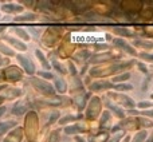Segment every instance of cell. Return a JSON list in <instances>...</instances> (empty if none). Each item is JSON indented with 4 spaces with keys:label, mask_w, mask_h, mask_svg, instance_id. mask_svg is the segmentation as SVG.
I'll use <instances>...</instances> for the list:
<instances>
[{
    "label": "cell",
    "mask_w": 153,
    "mask_h": 142,
    "mask_svg": "<svg viewBox=\"0 0 153 142\" xmlns=\"http://www.w3.org/2000/svg\"><path fill=\"white\" fill-rule=\"evenodd\" d=\"M31 83H32V86H34L39 92H42V94L50 95V97H53L54 95V87L51 86L50 83H47V82L40 81L39 78H32Z\"/></svg>",
    "instance_id": "obj_1"
},
{
    "label": "cell",
    "mask_w": 153,
    "mask_h": 142,
    "mask_svg": "<svg viewBox=\"0 0 153 142\" xmlns=\"http://www.w3.org/2000/svg\"><path fill=\"white\" fill-rule=\"evenodd\" d=\"M100 107H101V101L98 98H93L89 105V109H87V117L89 118H94L97 115V113L100 111Z\"/></svg>",
    "instance_id": "obj_2"
},
{
    "label": "cell",
    "mask_w": 153,
    "mask_h": 142,
    "mask_svg": "<svg viewBox=\"0 0 153 142\" xmlns=\"http://www.w3.org/2000/svg\"><path fill=\"white\" fill-rule=\"evenodd\" d=\"M18 61H19V63L23 66V69L24 71H26L27 74H34L35 72V66L32 64V62L30 61L28 58H26V56H22V55H18Z\"/></svg>",
    "instance_id": "obj_3"
},
{
    "label": "cell",
    "mask_w": 153,
    "mask_h": 142,
    "mask_svg": "<svg viewBox=\"0 0 153 142\" xmlns=\"http://www.w3.org/2000/svg\"><path fill=\"white\" fill-rule=\"evenodd\" d=\"M22 137H23V135H22V129H16L5 138L4 142H20Z\"/></svg>",
    "instance_id": "obj_4"
},
{
    "label": "cell",
    "mask_w": 153,
    "mask_h": 142,
    "mask_svg": "<svg viewBox=\"0 0 153 142\" xmlns=\"http://www.w3.org/2000/svg\"><path fill=\"white\" fill-rule=\"evenodd\" d=\"M111 87H114L113 83H110V82H95V83H93L91 86H90V89L93 90V91H95V90H102V89H111Z\"/></svg>",
    "instance_id": "obj_5"
},
{
    "label": "cell",
    "mask_w": 153,
    "mask_h": 142,
    "mask_svg": "<svg viewBox=\"0 0 153 142\" xmlns=\"http://www.w3.org/2000/svg\"><path fill=\"white\" fill-rule=\"evenodd\" d=\"M5 75H7V79H11V81H13V79H19L20 78V71H19L16 67H10V69L5 70Z\"/></svg>",
    "instance_id": "obj_6"
},
{
    "label": "cell",
    "mask_w": 153,
    "mask_h": 142,
    "mask_svg": "<svg viewBox=\"0 0 153 142\" xmlns=\"http://www.w3.org/2000/svg\"><path fill=\"white\" fill-rule=\"evenodd\" d=\"M114 44H117L118 47H122V48H125V51H128V53H130L132 55H136V51L133 50L132 47H130L129 44H128L125 40H122V39H114Z\"/></svg>",
    "instance_id": "obj_7"
},
{
    "label": "cell",
    "mask_w": 153,
    "mask_h": 142,
    "mask_svg": "<svg viewBox=\"0 0 153 142\" xmlns=\"http://www.w3.org/2000/svg\"><path fill=\"white\" fill-rule=\"evenodd\" d=\"M26 110H27V103L26 102H18V103H15V106H13L12 113L15 114V115H20V114L24 113Z\"/></svg>",
    "instance_id": "obj_8"
},
{
    "label": "cell",
    "mask_w": 153,
    "mask_h": 142,
    "mask_svg": "<svg viewBox=\"0 0 153 142\" xmlns=\"http://www.w3.org/2000/svg\"><path fill=\"white\" fill-rule=\"evenodd\" d=\"M82 132H85V127L81 126V125H73V126L65 127L66 134H76V133H82Z\"/></svg>",
    "instance_id": "obj_9"
},
{
    "label": "cell",
    "mask_w": 153,
    "mask_h": 142,
    "mask_svg": "<svg viewBox=\"0 0 153 142\" xmlns=\"http://www.w3.org/2000/svg\"><path fill=\"white\" fill-rule=\"evenodd\" d=\"M1 10L5 11V12H20V11L23 10V7L16 5V4H4L1 7Z\"/></svg>",
    "instance_id": "obj_10"
},
{
    "label": "cell",
    "mask_w": 153,
    "mask_h": 142,
    "mask_svg": "<svg viewBox=\"0 0 153 142\" xmlns=\"http://www.w3.org/2000/svg\"><path fill=\"white\" fill-rule=\"evenodd\" d=\"M8 42H10L12 46H15V47L18 48V50H20V51H26L27 50V46L24 44V43L19 42V40L13 39V38H8Z\"/></svg>",
    "instance_id": "obj_11"
},
{
    "label": "cell",
    "mask_w": 153,
    "mask_h": 142,
    "mask_svg": "<svg viewBox=\"0 0 153 142\" xmlns=\"http://www.w3.org/2000/svg\"><path fill=\"white\" fill-rule=\"evenodd\" d=\"M110 58V55L109 54H100V55H94L91 58V63H97V62H105V61H108V59Z\"/></svg>",
    "instance_id": "obj_12"
},
{
    "label": "cell",
    "mask_w": 153,
    "mask_h": 142,
    "mask_svg": "<svg viewBox=\"0 0 153 142\" xmlns=\"http://www.w3.org/2000/svg\"><path fill=\"white\" fill-rule=\"evenodd\" d=\"M15 125V122H3V124H0V134H3V133H5L8 129H11V127Z\"/></svg>",
    "instance_id": "obj_13"
},
{
    "label": "cell",
    "mask_w": 153,
    "mask_h": 142,
    "mask_svg": "<svg viewBox=\"0 0 153 142\" xmlns=\"http://www.w3.org/2000/svg\"><path fill=\"white\" fill-rule=\"evenodd\" d=\"M35 54H36V56H38V58H39V61H40V63L43 64V67H45V69H47V70L50 69V64L47 63V61H46L45 55H43V54L40 53L39 50H36V53H35Z\"/></svg>",
    "instance_id": "obj_14"
},
{
    "label": "cell",
    "mask_w": 153,
    "mask_h": 142,
    "mask_svg": "<svg viewBox=\"0 0 153 142\" xmlns=\"http://www.w3.org/2000/svg\"><path fill=\"white\" fill-rule=\"evenodd\" d=\"M55 86L59 92H65V90H66V83L62 79H55Z\"/></svg>",
    "instance_id": "obj_15"
},
{
    "label": "cell",
    "mask_w": 153,
    "mask_h": 142,
    "mask_svg": "<svg viewBox=\"0 0 153 142\" xmlns=\"http://www.w3.org/2000/svg\"><path fill=\"white\" fill-rule=\"evenodd\" d=\"M108 107H110L111 110H113L114 113H116L118 117H121V118H124V115H125V114H124V111H122V109H120V107H117V106H114L113 103H108Z\"/></svg>",
    "instance_id": "obj_16"
},
{
    "label": "cell",
    "mask_w": 153,
    "mask_h": 142,
    "mask_svg": "<svg viewBox=\"0 0 153 142\" xmlns=\"http://www.w3.org/2000/svg\"><path fill=\"white\" fill-rule=\"evenodd\" d=\"M35 15H32V13H27V15H23V16H18V18H15V20L18 21H26V20H34Z\"/></svg>",
    "instance_id": "obj_17"
},
{
    "label": "cell",
    "mask_w": 153,
    "mask_h": 142,
    "mask_svg": "<svg viewBox=\"0 0 153 142\" xmlns=\"http://www.w3.org/2000/svg\"><path fill=\"white\" fill-rule=\"evenodd\" d=\"M114 89L116 90H118V91H124V90H132L133 89V86L132 84H116V86H114Z\"/></svg>",
    "instance_id": "obj_18"
},
{
    "label": "cell",
    "mask_w": 153,
    "mask_h": 142,
    "mask_svg": "<svg viewBox=\"0 0 153 142\" xmlns=\"http://www.w3.org/2000/svg\"><path fill=\"white\" fill-rule=\"evenodd\" d=\"M146 138V132H140L137 135L134 137V140H133V142H143L144 140Z\"/></svg>",
    "instance_id": "obj_19"
},
{
    "label": "cell",
    "mask_w": 153,
    "mask_h": 142,
    "mask_svg": "<svg viewBox=\"0 0 153 142\" xmlns=\"http://www.w3.org/2000/svg\"><path fill=\"white\" fill-rule=\"evenodd\" d=\"M114 31L117 32L118 35H125V36H132V32L128 31V30H124V28H114Z\"/></svg>",
    "instance_id": "obj_20"
},
{
    "label": "cell",
    "mask_w": 153,
    "mask_h": 142,
    "mask_svg": "<svg viewBox=\"0 0 153 142\" xmlns=\"http://www.w3.org/2000/svg\"><path fill=\"white\" fill-rule=\"evenodd\" d=\"M15 31H16V34H18L19 36H23V39H24V40H28V39H30L28 34H27L26 31H23V30H19V28H16Z\"/></svg>",
    "instance_id": "obj_21"
},
{
    "label": "cell",
    "mask_w": 153,
    "mask_h": 142,
    "mask_svg": "<svg viewBox=\"0 0 153 142\" xmlns=\"http://www.w3.org/2000/svg\"><path fill=\"white\" fill-rule=\"evenodd\" d=\"M73 119H75V117H74V115H67V117H65V118H62L61 121H59V124H61V125H66L67 122L73 121Z\"/></svg>",
    "instance_id": "obj_22"
},
{
    "label": "cell",
    "mask_w": 153,
    "mask_h": 142,
    "mask_svg": "<svg viewBox=\"0 0 153 142\" xmlns=\"http://www.w3.org/2000/svg\"><path fill=\"white\" fill-rule=\"evenodd\" d=\"M129 74H124V75H120V76H116L114 78V82H122V81H126V79H129Z\"/></svg>",
    "instance_id": "obj_23"
},
{
    "label": "cell",
    "mask_w": 153,
    "mask_h": 142,
    "mask_svg": "<svg viewBox=\"0 0 153 142\" xmlns=\"http://www.w3.org/2000/svg\"><path fill=\"white\" fill-rule=\"evenodd\" d=\"M53 66L55 67V69L58 70V71H59V72H61V74H65V72H66V70H65L63 67H62L61 64H59V63H58V62H56V61H54V62H53Z\"/></svg>",
    "instance_id": "obj_24"
},
{
    "label": "cell",
    "mask_w": 153,
    "mask_h": 142,
    "mask_svg": "<svg viewBox=\"0 0 153 142\" xmlns=\"http://www.w3.org/2000/svg\"><path fill=\"white\" fill-rule=\"evenodd\" d=\"M136 44H137V46H143V47H153V43L143 42V40H136Z\"/></svg>",
    "instance_id": "obj_25"
},
{
    "label": "cell",
    "mask_w": 153,
    "mask_h": 142,
    "mask_svg": "<svg viewBox=\"0 0 153 142\" xmlns=\"http://www.w3.org/2000/svg\"><path fill=\"white\" fill-rule=\"evenodd\" d=\"M140 58H143V59H148V61L153 62V54H146V53H141V54H140Z\"/></svg>",
    "instance_id": "obj_26"
},
{
    "label": "cell",
    "mask_w": 153,
    "mask_h": 142,
    "mask_svg": "<svg viewBox=\"0 0 153 142\" xmlns=\"http://www.w3.org/2000/svg\"><path fill=\"white\" fill-rule=\"evenodd\" d=\"M39 75L43 76V78H47V79H53V78H54L53 74H50V72H43V71H39Z\"/></svg>",
    "instance_id": "obj_27"
},
{
    "label": "cell",
    "mask_w": 153,
    "mask_h": 142,
    "mask_svg": "<svg viewBox=\"0 0 153 142\" xmlns=\"http://www.w3.org/2000/svg\"><path fill=\"white\" fill-rule=\"evenodd\" d=\"M0 48H1V51H3V53H4V54H7V55H13V53H12V51H11V50H8V48H7V47H4V46H3V44H0Z\"/></svg>",
    "instance_id": "obj_28"
},
{
    "label": "cell",
    "mask_w": 153,
    "mask_h": 142,
    "mask_svg": "<svg viewBox=\"0 0 153 142\" xmlns=\"http://www.w3.org/2000/svg\"><path fill=\"white\" fill-rule=\"evenodd\" d=\"M58 117H59V113H58V111H54V113L51 114V117H50V121H48V124H51L53 121H55Z\"/></svg>",
    "instance_id": "obj_29"
},
{
    "label": "cell",
    "mask_w": 153,
    "mask_h": 142,
    "mask_svg": "<svg viewBox=\"0 0 153 142\" xmlns=\"http://www.w3.org/2000/svg\"><path fill=\"white\" fill-rule=\"evenodd\" d=\"M121 137H122V133H120V134H117V135H114L113 138H111L109 142H118L120 140H121Z\"/></svg>",
    "instance_id": "obj_30"
},
{
    "label": "cell",
    "mask_w": 153,
    "mask_h": 142,
    "mask_svg": "<svg viewBox=\"0 0 153 142\" xmlns=\"http://www.w3.org/2000/svg\"><path fill=\"white\" fill-rule=\"evenodd\" d=\"M143 115H145V117H152L153 118V110H145V111H143Z\"/></svg>",
    "instance_id": "obj_31"
},
{
    "label": "cell",
    "mask_w": 153,
    "mask_h": 142,
    "mask_svg": "<svg viewBox=\"0 0 153 142\" xmlns=\"http://www.w3.org/2000/svg\"><path fill=\"white\" fill-rule=\"evenodd\" d=\"M152 105V103L151 102H140V103H138V107H148V106H151Z\"/></svg>",
    "instance_id": "obj_32"
},
{
    "label": "cell",
    "mask_w": 153,
    "mask_h": 142,
    "mask_svg": "<svg viewBox=\"0 0 153 142\" xmlns=\"http://www.w3.org/2000/svg\"><path fill=\"white\" fill-rule=\"evenodd\" d=\"M138 67H140V69L143 70V72H148V71H146V67L144 66V64H141V63H140V64H138Z\"/></svg>",
    "instance_id": "obj_33"
},
{
    "label": "cell",
    "mask_w": 153,
    "mask_h": 142,
    "mask_svg": "<svg viewBox=\"0 0 153 142\" xmlns=\"http://www.w3.org/2000/svg\"><path fill=\"white\" fill-rule=\"evenodd\" d=\"M4 113H5V107L4 106H1V107H0V117H1Z\"/></svg>",
    "instance_id": "obj_34"
},
{
    "label": "cell",
    "mask_w": 153,
    "mask_h": 142,
    "mask_svg": "<svg viewBox=\"0 0 153 142\" xmlns=\"http://www.w3.org/2000/svg\"><path fill=\"white\" fill-rule=\"evenodd\" d=\"M70 69H71V72H73V74H75V72H76L75 69H74V66H73V63H70Z\"/></svg>",
    "instance_id": "obj_35"
},
{
    "label": "cell",
    "mask_w": 153,
    "mask_h": 142,
    "mask_svg": "<svg viewBox=\"0 0 153 142\" xmlns=\"http://www.w3.org/2000/svg\"><path fill=\"white\" fill-rule=\"evenodd\" d=\"M149 142H153V135H152V138H151V141H149Z\"/></svg>",
    "instance_id": "obj_36"
},
{
    "label": "cell",
    "mask_w": 153,
    "mask_h": 142,
    "mask_svg": "<svg viewBox=\"0 0 153 142\" xmlns=\"http://www.w3.org/2000/svg\"><path fill=\"white\" fill-rule=\"evenodd\" d=\"M1 31H3V28H0V32H1Z\"/></svg>",
    "instance_id": "obj_37"
},
{
    "label": "cell",
    "mask_w": 153,
    "mask_h": 142,
    "mask_svg": "<svg viewBox=\"0 0 153 142\" xmlns=\"http://www.w3.org/2000/svg\"><path fill=\"white\" fill-rule=\"evenodd\" d=\"M152 98H153V95H152Z\"/></svg>",
    "instance_id": "obj_38"
},
{
    "label": "cell",
    "mask_w": 153,
    "mask_h": 142,
    "mask_svg": "<svg viewBox=\"0 0 153 142\" xmlns=\"http://www.w3.org/2000/svg\"><path fill=\"white\" fill-rule=\"evenodd\" d=\"M152 105H153V103H152Z\"/></svg>",
    "instance_id": "obj_39"
}]
</instances>
